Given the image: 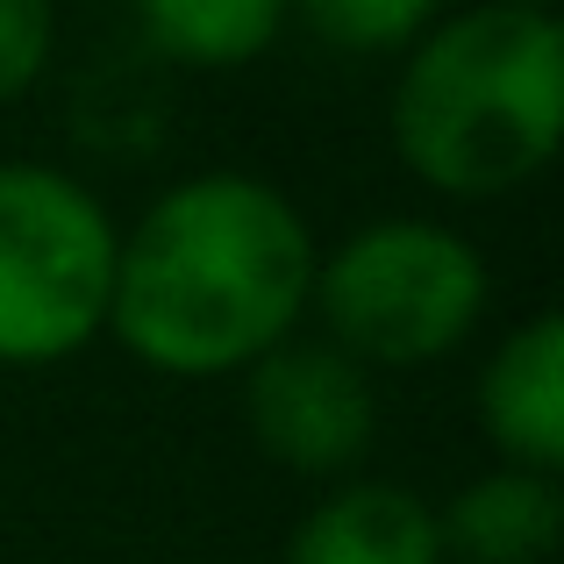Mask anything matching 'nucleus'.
Returning <instances> with one entry per match:
<instances>
[{"instance_id":"obj_1","label":"nucleus","mask_w":564,"mask_h":564,"mask_svg":"<svg viewBox=\"0 0 564 564\" xmlns=\"http://www.w3.org/2000/svg\"><path fill=\"white\" fill-rule=\"evenodd\" d=\"M315 229L258 172H186L115 243L108 336L158 379H243L301 336Z\"/></svg>"},{"instance_id":"obj_12","label":"nucleus","mask_w":564,"mask_h":564,"mask_svg":"<svg viewBox=\"0 0 564 564\" xmlns=\"http://www.w3.org/2000/svg\"><path fill=\"white\" fill-rule=\"evenodd\" d=\"M486 8H529V14H557V0H486Z\"/></svg>"},{"instance_id":"obj_5","label":"nucleus","mask_w":564,"mask_h":564,"mask_svg":"<svg viewBox=\"0 0 564 564\" xmlns=\"http://www.w3.org/2000/svg\"><path fill=\"white\" fill-rule=\"evenodd\" d=\"M243 429L293 479H358L379 443V372L322 336H286L243 372Z\"/></svg>"},{"instance_id":"obj_8","label":"nucleus","mask_w":564,"mask_h":564,"mask_svg":"<svg viewBox=\"0 0 564 564\" xmlns=\"http://www.w3.org/2000/svg\"><path fill=\"white\" fill-rule=\"evenodd\" d=\"M443 564H551L564 543V486L557 471L494 465L465 479L436 508Z\"/></svg>"},{"instance_id":"obj_10","label":"nucleus","mask_w":564,"mask_h":564,"mask_svg":"<svg viewBox=\"0 0 564 564\" xmlns=\"http://www.w3.org/2000/svg\"><path fill=\"white\" fill-rule=\"evenodd\" d=\"M443 8L451 0H286V14H301L344 57H400Z\"/></svg>"},{"instance_id":"obj_4","label":"nucleus","mask_w":564,"mask_h":564,"mask_svg":"<svg viewBox=\"0 0 564 564\" xmlns=\"http://www.w3.org/2000/svg\"><path fill=\"white\" fill-rule=\"evenodd\" d=\"M122 221L86 180L8 158L0 165V365L43 372L108 336Z\"/></svg>"},{"instance_id":"obj_9","label":"nucleus","mask_w":564,"mask_h":564,"mask_svg":"<svg viewBox=\"0 0 564 564\" xmlns=\"http://www.w3.org/2000/svg\"><path fill=\"white\" fill-rule=\"evenodd\" d=\"M286 0H137V29L186 72H243L286 29Z\"/></svg>"},{"instance_id":"obj_3","label":"nucleus","mask_w":564,"mask_h":564,"mask_svg":"<svg viewBox=\"0 0 564 564\" xmlns=\"http://www.w3.org/2000/svg\"><path fill=\"white\" fill-rule=\"evenodd\" d=\"M494 307V272L479 243L429 215H379L336 236L315 258L307 315L322 344L358 358L365 372H422L479 336Z\"/></svg>"},{"instance_id":"obj_2","label":"nucleus","mask_w":564,"mask_h":564,"mask_svg":"<svg viewBox=\"0 0 564 564\" xmlns=\"http://www.w3.org/2000/svg\"><path fill=\"white\" fill-rule=\"evenodd\" d=\"M393 158L443 200L536 186L564 151V22L529 8H443L400 51Z\"/></svg>"},{"instance_id":"obj_7","label":"nucleus","mask_w":564,"mask_h":564,"mask_svg":"<svg viewBox=\"0 0 564 564\" xmlns=\"http://www.w3.org/2000/svg\"><path fill=\"white\" fill-rule=\"evenodd\" d=\"M279 564H443L436 500L400 479H336L293 522Z\"/></svg>"},{"instance_id":"obj_11","label":"nucleus","mask_w":564,"mask_h":564,"mask_svg":"<svg viewBox=\"0 0 564 564\" xmlns=\"http://www.w3.org/2000/svg\"><path fill=\"white\" fill-rule=\"evenodd\" d=\"M57 51V8L51 0H0V108L22 100L51 72Z\"/></svg>"},{"instance_id":"obj_6","label":"nucleus","mask_w":564,"mask_h":564,"mask_svg":"<svg viewBox=\"0 0 564 564\" xmlns=\"http://www.w3.org/2000/svg\"><path fill=\"white\" fill-rule=\"evenodd\" d=\"M479 436L494 443L500 465L522 471H564V315L514 322L479 365Z\"/></svg>"}]
</instances>
